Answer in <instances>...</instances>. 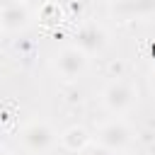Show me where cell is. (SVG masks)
<instances>
[{
  "label": "cell",
  "mask_w": 155,
  "mask_h": 155,
  "mask_svg": "<svg viewBox=\"0 0 155 155\" xmlns=\"http://www.w3.org/2000/svg\"><path fill=\"white\" fill-rule=\"evenodd\" d=\"M17 2H24V0H0V10H5V7H12V5H17Z\"/></svg>",
  "instance_id": "9c48e42d"
},
{
  "label": "cell",
  "mask_w": 155,
  "mask_h": 155,
  "mask_svg": "<svg viewBox=\"0 0 155 155\" xmlns=\"http://www.w3.org/2000/svg\"><path fill=\"white\" fill-rule=\"evenodd\" d=\"M131 140H133V131H131L128 124L121 121V119L107 121V124L97 131V143H99L104 150H109V153H121V150H126V148L131 145Z\"/></svg>",
  "instance_id": "3957f363"
},
{
  "label": "cell",
  "mask_w": 155,
  "mask_h": 155,
  "mask_svg": "<svg viewBox=\"0 0 155 155\" xmlns=\"http://www.w3.org/2000/svg\"><path fill=\"white\" fill-rule=\"evenodd\" d=\"M19 140H22V145H24L29 153L44 155V153H48V150L56 145L58 136H56V131L51 128V124H46V121H29L27 126H22Z\"/></svg>",
  "instance_id": "6da1fadb"
},
{
  "label": "cell",
  "mask_w": 155,
  "mask_h": 155,
  "mask_svg": "<svg viewBox=\"0 0 155 155\" xmlns=\"http://www.w3.org/2000/svg\"><path fill=\"white\" fill-rule=\"evenodd\" d=\"M56 70L63 80L73 82L87 70V53H82L78 46H63L56 53Z\"/></svg>",
  "instance_id": "277c9868"
},
{
  "label": "cell",
  "mask_w": 155,
  "mask_h": 155,
  "mask_svg": "<svg viewBox=\"0 0 155 155\" xmlns=\"http://www.w3.org/2000/svg\"><path fill=\"white\" fill-rule=\"evenodd\" d=\"M31 24V10L27 2L0 10V31H24Z\"/></svg>",
  "instance_id": "8992f818"
},
{
  "label": "cell",
  "mask_w": 155,
  "mask_h": 155,
  "mask_svg": "<svg viewBox=\"0 0 155 155\" xmlns=\"http://www.w3.org/2000/svg\"><path fill=\"white\" fill-rule=\"evenodd\" d=\"M0 155H12V153H0Z\"/></svg>",
  "instance_id": "8fae6325"
},
{
  "label": "cell",
  "mask_w": 155,
  "mask_h": 155,
  "mask_svg": "<svg viewBox=\"0 0 155 155\" xmlns=\"http://www.w3.org/2000/svg\"><path fill=\"white\" fill-rule=\"evenodd\" d=\"M90 133H87V128L85 126H68L63 133H61V145L65 148V150H70V153H80V150H85L87 145H90Z\"/></svg>",
  "instance_id": "ba28073f"
},
{
  "label": "cell",
  "mask_w": 155,
  "mask_h": 155,
  "mask_svg": "<svg viewBox=\"0 0 155 155\" xmlns=\"http://www.w3.org/2000/svg\"><path fill=\"white\" fill-rule=\"evenodd\" d=\"M75 46H78L82 53H87V56L99 53V51L107 46V31H104L99 24H85V27H80L78 34H75Z\"/></svg>",
  "instance_id": "5b68a950"
},
{
  "label": "cell",
  "mask_w": 155,
  "mask_h": 155,
  "mask_svg": "<svg viewBox=\"0 0 155 155\" xmlns=\"http://www.w3.org/2000/svg\"><path fill=\"white\" fill-rule=\"evenodd\" d=\"M138 99V90L133 82L128 80H111L104 90H102V104L111 111V114H124L128 111Z\"/></svg>",
  "instance_id": "7a4b0ae2"
},
{
  "label": "cell",
  "mask_w": 155,
  "mask_h": 155,
  "mask_svg": "<svg viewBox=\"0 0 155 155\" xmlns=\"http://www.w3.org/2000/svg\"><path fill=\"white\" fill-rule=\"evenodd\" d=\"M150 87H153V92H155V73H153V78H150Z\"/></svg>",
  "instance_id": "30bf717a"
},
{
  "label": "cell",
  "mask_w": 155,
  "mask_h": 155,
  "mask_svg": "<svg viewBox=\"0 0 155 155\" xmlns=\"http://www.w3.org/2000/svg\"><path fill=\"white\" fill-rule=\"evenodd\" d=\"M114 12L126 19H145L155 15V0H119Z\"/></svg>",
  "instance_id": "52a82bcc"
}]
</instances>
